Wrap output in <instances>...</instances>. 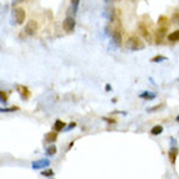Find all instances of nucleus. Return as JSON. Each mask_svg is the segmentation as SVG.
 <instances>
[{
    "instance_id": "f257e3e1",
    "label": "nucleus",
    "mask_w": 179,
    "mask_h": 179,
    "mask_svg": "<svg viewBox=\"0 0 179 179\" xmlns=\"http://www.w3.org/2000/svg\"><path fill=\"white\" fill-rule=\"evenodd\" d=\"M144 47H145V44L137 36H131L127 39V49L131 51H139V50H143Z\"/></svg>"
},
{
    "instance_id": "f03ea898",
    "label": "nucleus",
    "mask_w": 179,
    "mask_h": 179,
    "mask_svg": "<svg viewBox=\"0 0 179 179\" xmlns=\"http://www.w3.org/2000/svg\"><path fill=\"white\" fill-rule=\"evenodd\" d=\"M25 18H26V13L24 8L17 7V8L13 9V21H15L16 25H22Z\"/></svg>"
},
{
    "instance_id": "7ed1b4c3",
    "label": "nucleus",
    "mask_w": 179,
    "mask_h": 179,
    "mask_svg": "<svg viewBox=\"0 0 179 179\" xmlns=\"http://www.w3.org/2000/svg\"><path fill=\"white\" fill-rule=\"evenodd\" d=\"M50 160L49 158H41V160L33 161L32 162V169L33 170H43V169H47L50 166Z\"/></svg>"
},
{
    "instance_id": "20e7f679",
    "label": "nucleus",
    "mask_w": 179,
    "mask_h": 179,
    "mask_svg": "<svg viewBox=\"0 0 179 179\" xmlns=\"http://www.w3.org/2000/svg\"><path fill=\"white\" fill-rule=\"evenodd\" d=\"M75 26H76V21H75V17L72 16H67L63 21V29L67 33H72L75 30Z\"/></svg>"
},
{
    "instance_id": "39448f33",
    "label": "nucleus",
    "mask_w": 179,
    "mask_h": 179,
    "mask_svg": "<svg viewBox=\"0 0 179 179\" xmlns=\"http://www.w3.org/2000/svg\"><path fill=\"white\" fill-rule=\"evenodd\" d=\"M37 32H38V24H37V21H34V20L27 21L25 25V33L27 36H34Z\"/></svg>"
},
{
    "instance_id": "423d86ee",
    "label": "nucleus",
    "mask_w": 179,
    "mask_h": 179,
    "mask_svg": "<svg viewBox=\"0 0 179 179\" xmlns=\"http://www.w3.org/2000/svg\"><path fill=\"white\" fill-rule=\"evenodd\" d=\"M169 158H170V161H171V163H175V161H177V157H178V154H179V148L178 145L177 146H170L169 148Z\"/></svg>"
},
{
    "instance_id": "0eeeda50",
    "label": "nucleus",
    "mask_w": 179,
    "mask_h": 179,
    "mask_svg": "<svg viewBox=\"0 0 179 179\" xmlns=\"http://www.w3.org/2000/svg\"><path fill=\"white\" fill-rule=\"evenodd\" d=\"M111 42L114 46L119 47L120 44H122V34H120V32H118V30H114L111 34Z\"/></svg>"
},
{
    "instance_id": "6e6552de",
    "label": "nucleus",
    "mask_w": 179,
    "mask_h": 179,
    "mask_svg": "<svg viewBox=\"0 0 179 179\" xmlns=\"http://www.w3.org/2000/svg\"><path fill=\"white\" fill-rule=\"evenodd\" d=\"M139 97H140V98H143V99H146V101H153V99H156V98H157V94H156L154 92L144 90V92H141L140 94H139Z\"/></svg>"
},
{
    "instance_id": "1a4fd4ad",
    "label": "nucleus",
    "mask_w": 179,
    "mask_h": 179,
    "mask_svg": "<svg viewBox=\"0 0 179 179\" xmlns=\"http://www.w3.org/2000/svg\"><path fill=\"white\" fill-rule=\"evenodd\" d=\"M103 16H105L110 22H112L115 20V9L112 8V7H107V8L105 9V12H103Z\"/></svg>"
},
{
    "instance_id": "9d476101",
    "label": "nucleus",
    "mask_w": 179,
    "mask_h": 179,
    "mask_svg": "<svg viewBox=\"0 0 179 179\" xmlns=\"http://www.w3.org/2000/svg\"><path fill=\"white\" fill-rule=\"evenodd\" d=\"M56 139H58V132H55L54 129L51 131V132H49V133H46V135H44V141H46V143H49V144H54L55 141H56Z\"/></svg>"
},
{
    "instance_id": "9b49d317",
    "label": "nucleus",
    "mask_w": 179,
    "mask_h": 179,
    "mask_svg": "<svg viewBox=\"0 0 179 179\" xmlns=\"http://www.w3.org/2000/svg\"><path fill=\"white\" fill-rule=\"evenodd\" d=\"M139 30H140L141 36L145 38V41L149 42V41H150V33H149V30H148V27L144 25V24H140V25H139Z\"/></svg>"
},
{
    "instance_id": "f8f14e48",
    "label": "nucleus",
    "mask_w": 179,
    "mask_h": 179,
    "mask_svg": "<svg viewBox=\"0 0 179 179\" xmlns=\"http://www.w3.org/2000/svg\"><path fill=\"white\" fill-rule=\"evenodd\" d=\"M65 128V123L63 122V120L58 119L54 122V126H53V129L55 131V132H60V131H64Z\"/></svg>"
},
{
    "instance_id": "ddd939ff",
    "label": "nucleus",
    "mask_w": 179,
    "mask_h": 179,
    "mask_svg": "<svg viewBox=\"0 0 179 179\" xmlns=\"http://www.w3.org/2000/svg\"><path fill=\"white\" fill-rule=\"evenodd\" d=\"M166 29L167 27H161L158 26V30H157V34H156V42L157 43H161V41L165 37V34H166Z\"/></svg>"
},
{
    "instance_id": "4468645a",
    "label": "nucleus",
    "mask_w": 179,
    "mask_h": 179,
    "mask_svg": "<svg viewBox=\"0 0 179 179\" xmlns=\"http://www.w3.org/2000/svg\"><path fill=\"white\" fill-rule=\"evenodd\" d=\"M56 152H58L56 146H55L54 144H51L50 146L46 148V150H44V154H46V157H54L55 154H56Z\"/></svg>"
},
{
    "instance_id": "2eb2a0df",
    "label": "nucleus",
    "mask_w": 179,
    "mask_h": 179,
    "mask_svg": "<svg viewBox=\"0 0 179 179\" xmlns=\"http://www.w3.org/2000/svg\"><path fill=\"white\" fill-rule=\"evenodd\" d=\"M17 89H18V92H20V94H21V98L22 99H27L29 98V95H30V92H29V89H27L26 87H17Z\"/></svg>"
},
{
    "instance_id": "dca6fc26",
    "label": "nucleus",
    "mask_w": 179,
    "mask_h": 179,
    "mask_svg": "<svg viewBox=\"0 0 179 179\" xmlns=\"http://www.w3.org/2000/svg\"><path fill=\"white\" fill-rule=\"evenodd\" d=\"M167 41L169 42H178L179 41V29L178 30H174L173 33H170L167 36Z\"/></svg>"
},
{
    "instance_id": "f3484780",
    "label": "nucleus",
    "mask_w": 179,
    "mask_h": 179,
    "mask_svg": "<svg viewBox=\"0 0 179 179\" xmlns=\"http://www.w3.org/2000/svg\"><path fill=\"white\" fill-rule=\"evenodd\" d=\"M163 132V127L162 126H154L152 129H150V135L152 136H158Z\"/></svg>"
},
{
    "instance_id": "a211bd4d",
    "label": "nucleus",
    "mask_w": 179,
    "mask_h": 179,
    "mask_svg": "<svg viewBox=\"0 0 179 179\" xmlns=\"http://www.w3.org/2000/svg\"><path fill=\"white\" fill-rule=\"evenodd\" d=\"M41 175H42L43 178H53L55 175V173H54L53 169H46V170L43 169V170L41 171Z\"/></svg>"
},
{
    "instance_id": "6ab92c4d",
    "label": "nucleus",
    "mask_w": 179,
    "mask_h": 179,
    "mask_svg": "<svg viewBox=\"0 0 179 179\" xmlns=\"http://www.w3.org/2000/svg\"><path fill=\"white\" fill-rule=\"evenodd\" d=\"M0 102H1L3 105H7V103H8V94H7L5 92L0 90Z\"/></svg>"
},
{
    "instance_id": "aec40b11",
    "label": "nucleus",
    "mask_w": 179,
    "mask_h": 179,
    "mask_svg": "<svg viewBox=\"0 0 179 179\" xmlns=\"http://www.w3.org/2000/svg\"><path fill=\"white\" fill-rule=\"evenodd\" d=\"M167 58L166 56H161V55H157L152 59V63H161V61H166Z\"/></svg>"
},
{
    "instance_id": "412c9836",
    "label": "nucleus",
    "mask_w": 179,
    "mask_h": 179,
    "mask_svg": "<svg viewBox=\"0 0 179 179\" xmlns=\"http://www.w3.org/2000/svg\"><path fill=\"white\" fill-rule=\"evenodd\" d=\"M18 107H0V112H12V111H17Z\"/></svg>"
},
{
    "instance_id": "4be33fe9",
    "label": "nucleus",
    "mask_w": 179,
    "mask_h": 179,
    "mask_svg": "<svg viewBox=\"0 0 179 179\" xmlns=\"http://www.w3.org/2000/svg\"><path fill=\"white\" fill-rule=\"evenodd\" d=\"M171 21H173V24H175V25H179V11L175 12L173 17H171Z\"/></svg>"
},
{
    "instance_id": "5701e85b",
    "label": "nucleus",
    "mask_w": 179,
    "mask_h": 179,
    "mask_svg": "<svg viewBox=\"0 0 179 179\" xmlns=\"http://www.w3.org/2000/svg\"><path fill=\"white\" fill-rule=\"evenodd\" d=\"M78 3H80V0H72V12H75V15H76Z\"/></svg>"
},
{
    "instance_id": "b1692460",
    "label": "nucleus",
    "mask_w": 179,
    "mask_h": 179,
    "mask_svg": "<svg viewBox=\"0 0 179 179\" xmlns=\"http://www.w3.org/2000/svg\"><path fill=\"white\" fill-rule=\"evenodd\" d=\"M75 127H76V123H75V122H72V123H70V124H68V127H65V128H64V131H65V132H68V131L73 129Z\"/></svg>"
},
{
    "instance_id": "393cba45",
    "label": "nucleus",
    "mask_w": 179,
    "mask_h": 179,
    "mask_svg": "<svg viewBox=\"0 0 179 179\" xmlns=\"http://www.w3.org/2000/svg\"><path fill=\"white\" fill-rule=\"evenodd\" d=\"M22 1H25V0H15V1H13V5L17 4V3H22Z\"/></svg>"
},
{
    "instance_id": "a878e982",
    "label": "nucleus",
    "mask_w": 179,
    "mask_h": 179,
    "mask_svg": "<svg viewBox=\"0 0 179 179\" xmlns=\"http://www.w3.org/2000/svg\"><path fill=\"white\" fill-rule=\"evenodd\" d=\"M105 3H112V1H115V0H103Z\"/></svg>"
},
{
    "instance_id": "bb28decb",
    "label": "nucleus",
    "mask_w": 179,
    "mask_h": 179,
    "mask_svg": "<svg viewBox=\"0 0 179 179\" xmlns=\"http://www.w3.org/2000/svg\"><path fill=\"white\" fill-rule=\"evenodd\" d=\"M106 90H111V87H110V85H106Z\"/></svg>"
},
{
    "instance_id": "cd10ccee",
    "label": "nucleus",
    "mask_w": 179,
    "mask_h": 179,
    "mask_svg": "<svg viewBox=\"0 0 179 179\" xmlns=\"http://www.w3.org/2000/svg\"><path fill=\"white\" fill-rule=\"evenodd\" d=\"M177 122H179V115L177 116Z\"/></svg>"
},
{
    "instance_id": "c85d7f7f",
    "label": "nucleus",
    "mask_w": 179,
    "mask_h": 179,
    "mask_svg": "<svg viewBox=\"0 0 179 179\" xmlns=\"http://www.w3.org/2000/svg\"><path fill=\"white\" fill-rule=\"evenodd\" d=\"M115 1H120V0H115Z\"/></svg>"
}]
</instances>
